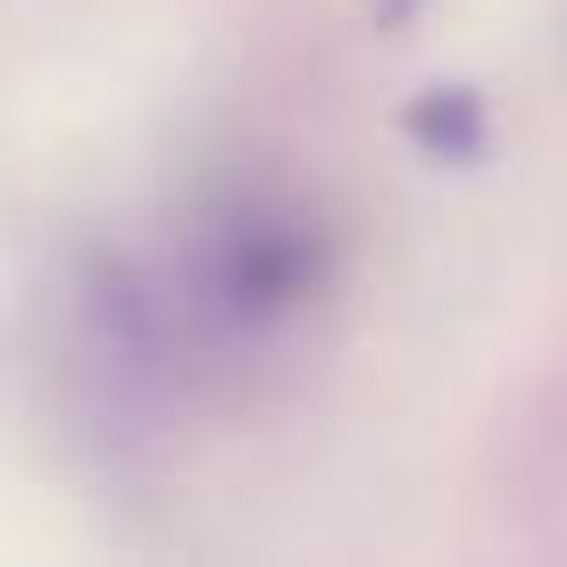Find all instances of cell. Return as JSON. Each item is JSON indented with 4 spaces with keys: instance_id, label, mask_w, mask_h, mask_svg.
<instances>
[{
    "instance_id": "1",
    "label": "cell",
    "mask_w": 567,
    "mask_h": 567,
    "mask_svg": "<svg viewBox=\"0 0 567 567\" xmlns=\"http://www.w3.org/2000/svg\"><path fill=\"white\" fill-rule=\"evenodd\" d=\"M326 276H334L326 217L301 209L292 193L243 184L200 209L176 267H159L151 284H117L109 318L142 359H159L176 334L209 342V351H243V342H267L292 318H309Z\"/></svg>"
},
{
    "instance_id": "2",
    "label": "cell",
    "mask_w": 567,
    "mask_h": 567,
    "mask_svg": "<svg viewBox=\"0 0 567 567\" xmlns=\"http://www.w3.org/2000/svg\"><path fill=\"white\" fill-rule=\"evenodd\" d=\"M409 134H417L425 151H443V159H476V151H484V109H476V92H425L417 117H409Z\"/></svg>"
},
{
    "instance_id": "3",
    "label": "cell",
    "mask_w": 567,
    "mask_h": 567,
    "mask_svg": "<svg viewBox=\"0 0 567 567\" xmlns=\"http://www.w3.org/2000/svg\"><path fill=\"white\" fill-rule=\"evenodd\" d=\"M401 18H417V0H384V25H401Z\"/></svg>"
}]
</instances>
